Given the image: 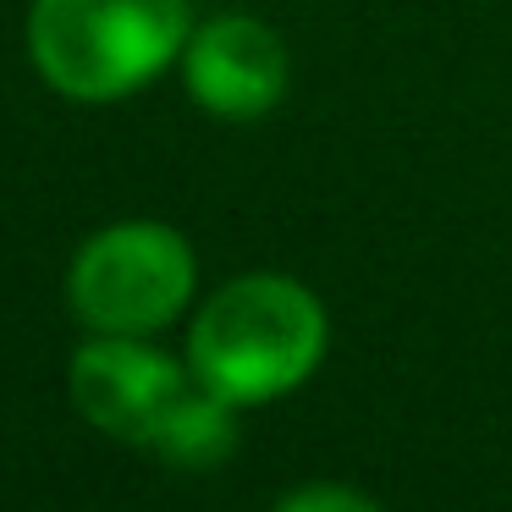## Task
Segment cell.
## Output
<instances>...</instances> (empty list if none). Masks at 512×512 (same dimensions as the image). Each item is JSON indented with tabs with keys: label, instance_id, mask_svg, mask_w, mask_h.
I'll use <instances>...</instances> for the list:
<instances>
[{
	"label": "cell",
	"instance_id": "obj_1",
	"mask_svg": "<svg viewBox=\"0 0 512 512\" xmlns=\"http://www.w3.org/2000/svg\"><path fill=\"white\" fill-rule=\"evenodd\" d=\"M325 353V309L292 276H237L204 298L188 336V364L237 408L287 397Z\"/></svg>",
	"mask_w": 512,
	"mask_h": 512
},
{
	"label": "cell",
	"instance_id": "obj_2",
	"mask_svg": "<svg viewBox=\"0 0 512 512\" xmlns=\"http://www.w3.org/2000/svg\"><path fill=\"white\" fill-rule=\"evenodd\" d=\"M188 0H34L28 56L67 100L105 105L155 83L188 50Z\"/></svg>",
	"mask_w": 512,
	"mask_h": 512
},
{
	"label": "cell",
	"instance_id": "obj_3",
	"mask_svg": "<svg viewBox=\"0 0 512 512\" xmlns=\"http://www.w3.org/2000/svg\"><path fill=\"white\" fill-rule=\"evenodd\" d=\"M67 298L100 336L166 331L193 298V248L166 221H116L78 248Z\"/></svg>",
	"mask_w": 512,
	"mask_h": 512
},
{
	"label": "cell",
	"instance_id": "obj_4",
	"mask_svg": "<svg viewBox=\"0 0 512 512\" xmlns=\"http://www.w3.org/2000/svg\"><path fill=\"white\" fill-rule=\"evenodd\" d=\"M188 380L193 375H182L144 336H94L72 358V402L83 408V419L133 446L155 441Z\"/></svg>",
	"mask_w": 512,
	"mask_h": 512
},
{
	"label": "cell",
	"instance_id": "obj_5",
	"mask_svg": "<svg viewBox=\"0 0 512 512\" xmlns=\"http://www.w3.org/2000/svg\"><path fill=\"white\" fill-rule=\"evenodd\" d=\"M182 72H188V94L210 116L254 122V116L276 111V100L287 94L292 61L276 28L254 23V17H215L188 39Z\"/></svg>",
	"mask_w": 512,
	"mask_h": 512
},
{
	"label": "cell",
	"instance_id": "obj_6",
	"mask_svg": "<svg viewBox=\"0 0 512 512\" xmlns=\"http://www.w3.org/2000/svg\"><path fill=\"white\" fill-rule=\"evenodd\" d=\"M232 446H237V402L193 375L144 452H155L171 468H221L232 457Z\"/></svg>",
	"mask_w": 512,
	"mask_h": 512
},
{
	"label": "cell",
	"instance_id": "obj_7",
	"mask_svg": "<svg viewBox=\"0 0 512 512\" xmlns=\"http://www.w3.org/2000/svg\"><path fill=\"white\" fill-rule=\"evenodd\" d=\"M270 512H380V507L353 485H303V490H287Z\"/></svg>",
	"mask_w": 512,
	"mask_h": 512
}]
</instances>
